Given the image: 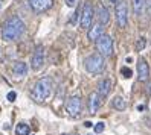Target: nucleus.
Returning <instances> with one entry per match:
<instances>
[{
	"mask_svg": "<svg viewBox=\"0 0 151 135\" xmlns=\"http://www.w3.org/2000/svg\"><path fill=\"white\" fill-rule=\"evenodd\" d=\"M24 33V21L19 15H12L6 20L2 28V38L5 41H14L19 40Z\"/></svg>",
	"mask_w": 151,
	"mask_h": 135,
	"instance_id": "obj_1",
	"label": "nucleus"
},
{
	"mask_svg": "<svg viewBox=\"0 0 151 135\" xmlns=\"http://www.w3.org/2000/svg\"><path fill=\"white\" fill-rule=\"evenodd\" d=\"M52 90H54V82H52V79L50 77H41L34 84V87L31 90V96H32V99L35 102L43 103L50 97Z\"/></svg>",
	"mask_w": 151,
	"mask_h": 135,
	"instance_id": "obj_2",
	"label": "nucleus"
},
{
	"mask_svg": "<svg viewBox=\"0 0 151 135\" xmlns=\"http://www.w3.org/2000/svg\"><path fill=\"white\" fill-rule=\"evenodd\" d=\"M84 65H86V70L90 75H99L104 70V65H105L104 64V56L99 55V53H93V55L86 58Z\"/></svg>",
	"mask_w": 151,
	"mask_h": 135,
	"instance_id": "obj_3",
	"label": "nucleus"
},
{
	"mask_svg": "<svg viewBox=\"0 0 151 135\" xmlns=\"http://www.w3.org/2000/svg\"><path fill=\"white\" fill-rule=\"evenodd\" d=\"M96 49H98V53L102 56H111L113 53V40L110 35H102V37L96 41Z\"/></svg>",
	"mask_w": 151,
	"mask_h": 135,
	"instance_id": "obj_4",
	"label": "nucleus"
},
{
	"mask_svg": "<svg viewBox=\"0 0 151 135\" xmlns=\"http://www.w3.org/2000/svg\"><path fill=\"white\" fill-rule=\"evenodd\" d=\"M116 21L119 28H125L128 23V9H127V3L124 0H119L116 3Z\"/></svg>",
	"mask_w": 151,
	"mask_h": 135,
	"instance_id": "obj_5",
	"label": "nucleus"
},
{
	"mask_svg": "<svg viewBox=\"0 0 151 135\" xmlns=\"http://www.w3.org/2000/svg\"><path fill=\"white\" fill-rule=\"evenodd\" d=\"M92 21H93V6L90 3H84L83 11H81V20H79V24H81L83 29H90Z\"/></svg>",
	"mask_w": 151,
	"mask_h": 135,
	"instance_id": "obj_6",
	"label": "nucleus"
},
{
	"mask_svg": "<svg viewBox=\"0 0 151 135\" xmlns=\"http://www.w3.org/2000/svg\"><path fill=\"white\" fill-rule=\"evenodd\" d=\"M81 108H83V103H81V97L79 96H72L67 100L66 111L70 117H78L81 114Z\"/></svg>",
	"mask_w": 151,
	"mask_h": 135,
	"instance_id": "obj_7",
	"label": "nucleus"
},
{
	"mask_svg": "<svg viewBox=\"0 0 151 135\" xmlns=\"http://www.w3.org/2000/svg\"><path fill=\"white\" fill-rule=\"evenodd\" d=\"M44 64V47L43 46H38L37 49L34 50L32 53V59H31V67L32 70L38 71Z\"/></svg>",
	"mask_w": 151,
	"mask_h": 135,
	"instance_id": "obj_8",
	"label": "nucleus"
},
{
	"mask_svg": "<svg viewBox=\"0 0 151 135\" xmlns=\"http://www.w3.org/2000/svg\"><path fill=\"white\" fill-rule=\"evenodd\" d=\"M29 5L32 8L34 12L41 14L44 11H47L49 8H52L54 5V0H29Z\"/></svg>",
	"mask_w": 151,
	"mask_h": 135,
	"instance_id": "obj_9",
	"label": "nucleus"
},
{
	"mask_svg": "<svg viewBox=\"0 0 151 135\" xmlns=\"http://www.w3.org/2000/svg\"><path fill=\"white\" fill-rule=\"evenodd\" d=\"M137 77L140 82H147L150 77V67H148V62L144 58H140L137 61Z\"/></svg>",
	"mask_w": 151,
	"mask_h": 135,
	"instance_id": "obj_10",
	"label": "nucleus"
},
{
	"mask_svg": "<svg viewBox=\"0 0 151 135\" xmlns=\"http://www.w3.org/2000/svg\"><path fill=\"white\" fill-rule=\"evenodd\" d=\"M104 35V26L101 23L92 24V28L88 29V40L90 41H98Z\"/></svg>",
	"mask_w": 151,
	"mask_h": 135,
	"instance_id": "obj_11",
	"label": "nucleus"
},
{
	"mask_svg": "<svg viewBox=\"0 0 151 135\" xmlns=\"http://www.w3.org/2000/svg\"><path fill=\"white\" fill-rule=\"evenodd\" d=\"M101 106V97L98 93H90V96H88V111H90V114H96L98 109H99Z\"/></svg>",
	"mask_w": 151,
	"mask_h": 135,
	"instance_id": "obj_12",
	"label": "nucleus"
},
{
	"mask_svg": "<svg viewBox=\"0 0 151 135\" xmlns=\"http://www.w3.org/2000/svg\"><path fill=\"white\" fill-rule=\"evenodd\" d=\"M111 91V80L110 79H102L99 84H98V94L99 97H107Z\"/></svg>",
	"mask_w": 151,
	"mask_h": 135,
	"instance_id": "obj_13",
	"label": "nucleus"
},
{
	"mask_svg": "<svg viewBox=\"0 0 151 135\" xmlns=\"http://www.w3.org/2000/svg\"><path fill=\"white\" fill-rule=\"evenodd\" d=\"M109 21H110L109 9L104 5H99V8H98V23H101L102 26H105V24H109Z\"/></svg>",
	"mask_w": 151,
	"mask_h": 135,
	"instance_id": "obj_14",
	"label": "nucleus"
},
{
	"mask_svg": "<svg viewBox=\"0 0 151 135\" xmlns=\"http://www.w3.org/2000/svg\"><path fill=\"white\" fill-rule=\"evenodd\" d=\"M12 71L17 76H26V73H28V65L23 61H17L12 67Z\"/></svg>",
	"mask_w": 151,
	"mask_h": 135,
	"instance_id": "obj_15",
	"label": "nucleus"
},
{
	"mask_svg": "<svg viewBox=\"0 0 151 135\" xmlns=\"http://www.w3.org/2000/svg\"><path fill=\"white\" fill-rule=\"evenodd\" d=\"M131 6H133V11H134L136 15H142L145 11L147 2L145 0H131Z\"/></svg>",
	"mask_w": 151,
	"mask_h": 135,
	"instance_id": "obj_16",
	"label": "nucleus"
},
{
	"mask_svg": "<svg viewBox=\"0 0 151 135\" xmlns=\"http://www.w3.org/2000/svg\"><path fill=\"white\" fill-rule=\"evenodd\" d=\"M111 105L116 108L118 111H124L127 108V103H125V100H124V99L121 97V96H116L113 99V102H111Z\"/></svg>",
	"mask_w": 151,
	"mask_h": 135,
	"instance_id": "obj_17",
	"label": "nucleus"
},
{
	"mask_svg": "<svg viewBox=\"0 0 151 135\" xmlns=\"http://www.w3.org/2000/svg\"><path fill=\"white\" fill-rule=\"evenodd\" d=\"M29 132H31V128H29L28 123H19L17 124V128H15L17 135H29Z\"/></svg>",
	"mask_w": 151,
	"mask_h": 135,
	"instance_id": "obj_18",
	"label": "nucleus"
},
{
	"mask_svg": "<svg viewBox=\"0 0 151 135\" xmlns=\"http://www.w3.org/2000/svg\"><path fill=\"white\" fill-rule=\"evenodd\" d=\"M145 46H147V40H145L144 37H140V38L136 41V46H134V47H136L137 52H142V50L145 49Z\"/></svg>",
	"mask_w": 151,
	"mask_h": 135,
	"instance_id": "obj_19",
	"label": "nucleus"
},
{
	"mask_svg": "<svg viewBox=\"0 0 151 135\" xmlns=\"http://www.w3.org/2000/svg\"><path fill=\"white\" fill-rule=\"evenodd\" d=\"M121 75L125 77V79H130L131 75H133V71H131L130 68H127V67H122V68H121Z\"/></svg>",
	"mask_w": 151,
	"mask_h": 135,
	"instance_id": "obj_20",
	"label": "nucleus"
},
{
	"mask_svg": "<svg viewBox=\"0 0 151 135\" xmlns=\"http://www.w3.org/2000/svg\"><path fill=\"white\" fill-rule=\"evenodd\" d=\"M104 128H105V124H104L102 122H99V123H96V124H95V128H93V129H95L96 134H101V132L104 131Z\"/></svg>",
	"mask_w": 151,
	"mask_h": 135,
	"instance_id": "obj_21",
	"label": "nucleus"
},
{
	"mask_svg": "<svg viewBox=\"0 0 151 135\" xmlns=\"http://www.w3.org/2000/svg\"><path fill=\"white\" fill-rule=\"evenodd\" d=\"M15 99H17V93H14V91H11L9 94H8V100H9V102H14V100H15Z\"/></svg>",
	"mask_w": 151,
	"mask_h": 135,
	"instance_id": "obj_22",
	"label": "nucleus"
},
{
	"mask_svg": "<svg viewBox=\"0 0 151 135\" xmlns=\"http://www.w3.org/2000/svg\"><path fill=\"white\" fill-rule=\"evenodd\" d=\"M64 2H66V5H67L69 8H73V6L76 5V2H78V0H64Z\"/></svg>",
	"mask_w": 151,
	"mask_h": 135,
	"instance_id": "obj_23",
	"label": "nucleus"
},
{
	"mask_svg": "<svg viewBox=\"0 0 151 135\" xmlns=\"http://www.w3.org/2000/svg\"><path fill=\"white\" fill-rule=\"evenodd\" d=\"M147 12H148V15L151 17V0H148V2H147Z\"/></svg>",
	"mask_w": 151,
	"mask_h": 135,
	"instance_id": "obj_24",
	"label": "nucleus"
},
{
	"mask_svg": "<svg viewBox=\"0 0 151 135\" xmlns=\"http://www.w3.org/2000/svg\"><path fill=\"white\" fill-rule=\"evenodd\" d=\"M84 126H86V128H92V122H86Z\"/></svg>",
	"mask_w": 151,
	"mask_h": 135,
	"instance_id": "obj_25",
	"label": "nucleus"
},
{
	"mask_svg": "<svg viewBox=\"0 0 151 135\" xmlns=\"http://www.w3.org/2000/svg\"><path fill=\"white\" fill-rule=\"evenodd\" d=\"M137 111H144V105H139L137 106Z\"/></svg>",
	"mask_w": 151,
	"mask_h": 135,
	"instance_id": "obj_26",
	"label": "nucleus"
},
{
	"mask_svg": "<svg viewBox=\"0 0 151 135\" xmlns=\"http://www.w3.org/2000/svg\"><path fill=\"white\" fill-rule=\"evenodd\" d=\"M110 2H111V3H118V2H119V0H110Z\"/></svg>",
	"mask_w": 151,
	"mask_h": 135,
	"instance_id": "obj_27",
	"label": "nucleus"
},
{
	"mask_svg": "<svg viewBox=\"0 0 151 135\" xmlns=\"http://www.w3.org/2000/svg\"><path fill=\"white\" fill-rule=\"evenodd\" d=\"M0 6H2V2H0Z\"/></svg>",
	"mask_w": 151,
	"mask_h": 135,
	"instance_id": "obj_28",
	"label": "nucleus"
},
{
	"mask_svg": "<svg viewBox=\"0 0 151 135\" xmlns=\"http://www.w3.org/2000/svg\"><path fill=\"white\" fill-rule=\"evenodd\" d=\"M63 135H67V134H63Z\"/></svg>",
	"mask_w": 151,
	"mask_h": 135,
	"instance_id": "obj_29",
	"label": "nucleus"
}]
</instances>
